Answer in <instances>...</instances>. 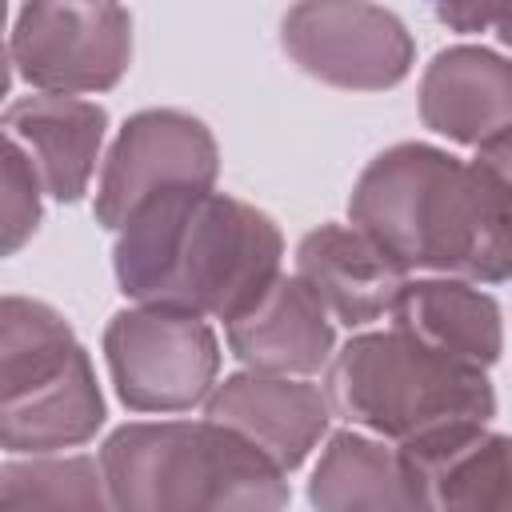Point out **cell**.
I'll list each match as a JSON object with an SVG mask.
<instances>
[{
    "instance_id": "6da1fadb",
    "label": "cell",
    "mask_w": 512,
    "mask_h": 512,
    "mask_svg": "<svg viewBox=\"0 0 512 512\" xmlns=\"http://www.w3.org/2000/svg\"><path fill=\"white\" fill-rule=\"evenodd\" d=\"M284 240L260 208L212 192L172 188L144 200L116 236L120 292L140 308L232 320L280 276Z\"/></svg>"
},
{
    "instance_id": "7a4b0ae2",
    "label": "cell",
    "mask_w": 512,
    "mask_h": 512,
    "mask_svg": "<svg viewBox=\"0 0 512 512\" xmlns=\"http://www.w3.org/2000/svg\"><path fill=\"white\" fill-rule=\"evenodd\" d=\"M348 216L404 272L512 280V196L480 160L416 140L384 148L360 172Z\"/></svg>"
},
{
    "instance_id": "3957f363",
    "label": "cell",
    "mask_w": 512,
    "mask_h": 512,
    "mask_svg": "<svg viewBox=\"0 0 512 512\" xmlns=\"http://www.w3.org/2000/svg\"><path fill=\"white\" fill-rule=\"evenodd\" d=\"M328 396L340 416L412 456L440 452L496 416L484 372L452 364L396 328L352 336L328 368Z\"/></svg>"
},
{
    "instance_id": "277c9868",
    "label": "cell",
    "mask_w": 512,
    "mask_h": 512,
    "mask_svg": "<svg viewBox=\"0 0 512 512\" xmlns=\"http://www.w3.org/2000/svg\"><path fill=\"white\" fill-rule=\"evenodd\" d=\"M116 512H284V472L212 420L124 424L100 452Z\"/></svg>"
},
{
    "instance_id": "5b68a950",
    "label": "cell",
    "mask_w": 512,
    "mask_h": 512,
    "mask_svg": "<svg viewBox=\"0 0 512 512\" xmlns=\"http://www.w3.org/2000/svg\"><path fill=\"white\" fill-rule=\"evenodd\" d=\"M104 424V396L72 324L44 300L0 304V436L8 452L48 456Z\"/></svg>"
},
{
    "instance_id": "8992f818",
    "label": "cell",
    "mask_w": 512,
    "mask_h": 512,
    "mask_svg": "<svg viewBox=\"0 0 512 512\" xmlns=\"http://www.w3.org/2000/svg\"><path fill=\"white\" fill-rule=\"evenodd\" d=\"M116 396L136 412H184L212 396L220 344L204 316L176 308H124L104 328Z\"/></svg>"
},
{
    "instance_id": "52a82bcc",
    "label": "cell",
    "mask_w": 512,
    "mask_h": 512,
    "mask_svg": "<svg viewBox=\"0 0 512 512\" xmlns=\"http://www.w3.org/2000/svg\"><path fill=\"white\" fill-rule=\"evenodd\" d=\"M8 56L40 92H104L128 72L132 16L120 4H24Z\"/></svg>"
},
{
    "instance_id": "ba28073f",
    "label": "cell",
    "mask_w": 512,
    "mask_h": 512,
    "mask_svg": "<svg viewBox=\"0 0 512 512\" xmlns=\"http://www.w3.org/2000/svg\"><path fill=\"white\" fill-rule=\"evenodd\" d=\"M220 172V152L204 120L176 108H148L124 120L116 144L104 156L96 188V220L112 232L128 216L172 188H212Z\"/></svg>"
},
{
    "instance_id": "9c48e42d",
    "label": "cell",
    "mask_w": 512,
    "mask_h": 512,
    "mask_svg": "<svg viewBox=\"0 0 512 512\" xmlns=\"http://www.w3.org/2000/svg\"><path fill=\"white\" fill-rule=\"evenodd\" d=\"M280 44L308 76L352 92L396 88L416 56L404 20L380 4H296Z\"/></svg>"
},
{
    "instance_id": "30bf717a",
    "label": "cell",
    "mask_w": 512,
    "mask_h": 512,
    "mask_svg": "<svg viewBox=\"0 0 512 512\" xmlns=\"http://www.w3.org/2000/svg\"><path fill=\"white\" fill-rule=\"evenodd\" d=\"M208 420L232 428L252 448H260L280 472L308 460L328 428V400L316 384L292 376L236 372L208 396Z\"/></svg>"
},
{
    "instance_id": "8fae6325",
    "label": "cell",
    "mask_w": 512,
    "mask_h": 512,
    "mask_svg": "<svg viewBox=\"0 0 512 512\" xmlns=\"http://www.w3.org/2000/svg\"><path fill=\"white\" fill-rule=\"evenodd\" d=\"M296 276L312 296L348 328H364L380 316H392L408 272L360 228L320 224L296 248Z\"/></svg>"
},
{
    "instance_id": "7c38bea8",
    "label": "cell",
    "mask_w": 512,
    "mask_h": 512,
    "mask_svg": "<svg viewBox=\"0 0 512 512\" xmlns=\"http://www.w3.org/2000/svg\"><path fill=\"white\" fill-rule=\"evenodd\" d=\"M104 128L108 112L100 104L56 92L20 96L4 112V140L24 148L44 192L60 204H76L88 192Z\"/></svg>"
},
{
    "instance_id": "4fadbf2b",
    "label": "cell",
    "mask_w": 512,
    "mask_h": 512,
    "mask_svg": "<svg viewBox=\"0 0 512 512\" xmlns=\"http://www.w3.org/2000/svg\"><path fill=\"white\" fill-rule=\"evenodd\" d=\"M328 308L312 296L300 276H276L268 292L228 320V348L248 372L264 376H308L332 356Z\"/></svg>"
},
{
    "instance_id": "5bb4252c",
    "label": "cell",
    "mask_w": 512,
    "mask_h": 512,
    "mask_svg": "<svg viewBox=\"0 0 512 512\" xmlns=\"http://www.w3.org/2000/svg\"><path fill=\"white\" fill-rule=\"evenodd\" d=\"M420 120L476 148L512 132V60L476 44L436 52L420 80Z\"/></svg>"
},
{
    "instance_id": "9a60e30c",
    "label": "cell",
    "mask_w": 512,
    "mask_h": 512,
    "mask_svg": "<svg viewBox=\"0 0 512 512\" xmlns=\"http://www.w3.org/2000/svg\"><path fill=\"white\" fill-rule=\"evenodd\" d=\"M316 512H428L412 452L360 432H336L308 480Z\"/></svg>"
},
{
    "instance_id": "2e32d148",
    "label": "cell",
    "mask_w": 512,
    "mask_h": 512,
    "mask_svg": "<svg viewBox=\"0 0 512 512\" xmlns=\"http://www.w3.org/2000/svg\"><path fill=\"white\" fill-rule=\"evenodd\" d=\"M392 328L420 340L424 348L440 352L452 364L484 372L500 360L504 328H500V304L464 284V280H408L396 308Z\"/></svg>"
},
{
    "instance_id": "e0dca14e",
    "label": "cell",
    "mask_w": 512,
    "mask_h": 512,
    "mask_svg": "<svg viewBox=\"0 0 512 512\" xmlns=\"http://www.w3.org/2000/svg\"><path fill=\"white\" fill-rule=\"evenodd\" d=\"M416 464L428 512H512V436L480 428Z\"/></svg>"
},
{
    "instance_id": "ac0fdd59",
    "label": "cell",
    "mask_w": 512,
    "mask_h": 512,
    "mask_svg": "<svg viewBox=\"0 0 512 512\" xmlns=\"http://www.w3.org/2000/svg\"><path fill=\"white\" fill-rule=\"evenodd\" d=\"M0 512H116V504L88 456H32L4 464Z\"/></svg>"
},
{
    "instance_id": "d6986e66",
    "label": "cell",
    "mask_w": 512,
    "mask_h": 512,
    "mask_svg": "<svg viewBox=\"0 0 512 512\" xmlns=\"http://www.w3.org/2000/svg\"><path fill=\"white\" fill-rule=\"evenodd\" d=\"M40 176L20 144L4 140V252L12 256L40 224Z\"/></svg>"
},
{
    "instance_id": "ffe728a7",
    "label": "cell",
    "mask_w": 512,
    "mask_h": 512,
    "mask_svg": "<svg viewBox=\"0 0 512 512\" xmlns=\"http://www.w3.org/2000/svg\"><path fill=\"white\" fill-rule=\"evenodd\" d=\"M436 20L460 28V32H484L492 28L512 48V4H440Z\"/></svg>"
},
{
    "instance_id": "44dd1931",
    "label": "cell",
    "mask_w": 512,
    "mask_h": 512,
    "mask_svg": "<svg viewBox=\"0 0 512 512\" xmlns=\"http://www.w3.org/2000/svg\"><path fill=\"white\" fill-rule=\"evenodd\" d=\"M476 160L508 188V196H512V132H504V136H496V140H488V144H480V152H476Z\"/></svg>"
}]
</instances>
